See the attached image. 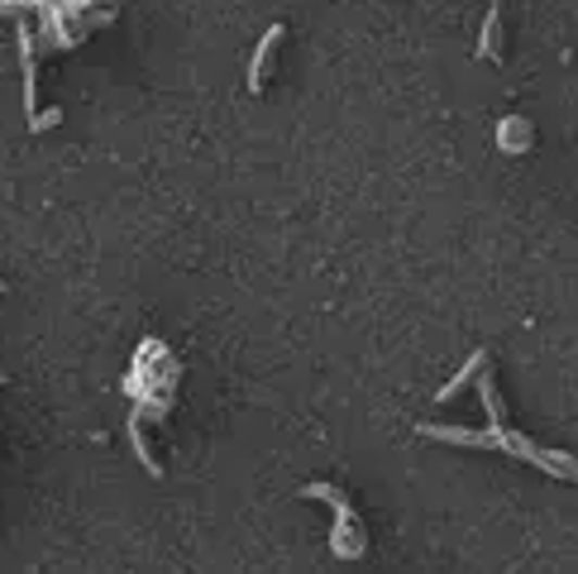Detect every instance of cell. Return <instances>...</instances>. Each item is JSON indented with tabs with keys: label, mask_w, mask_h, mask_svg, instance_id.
<instances>
[{
	"label": "cell",
	"mask_w": 578,
	"mask_h": 574,
	"mask_svg": "<svg viewBox=\"0 0 578 574\" xmlns=\"http://www.w3.org/2000/svg\"><path fill=\"white\" fill-rule=\"evenodd\" d=\"M58 120H63V111H48V115H34L29 125H34V129H43V125H58Z\"/></svg>",
	"instance_id": "cell-6"
},
{
	"label": "cell",
	"mask_w": 578,
	"mask_h": 574,
	"mask_svg": "<svg viewBox=\"0 0 578 574\" xmlns=\"http://www.w3.org/2000/svg\"><path fill=\"white\" fill-rule=\"evenodd\" d=\"M20 67H24V111L34 115V101H39V77H34V39H29V29H20Z\"/></svg>",
	"instance_id": "cell-3"
},
{
	"label": "cell",
	"mask_w": 578,
	"mask_h": 574,
	"mask_svg": "<svg viewBox=\"0 0 578 574\" xmlns=\"http://www.w3.org/2000/svg\"><path fill=\"white\" fill-rule=\"evenodd\" d=\"M282 43V24H273L268 34H263V43H259V53H254V63H249V91H263V77H268V63H273V48Z\"/></svg>",
	"instance_id": "cell-2"
},
{
	"label": "cell",
	"mask_w": 578,
	"mask_h": 574,
	"mask_svg": "<svg viewBox=\"0 0 578 574\" xmlns=\"http://www.w3.org/2000/svg\"><path fill=\"white\" fill-rule=\"evenodd\" d=\"M478 58H502V0L488 5V20H483V43H478Z\"/></svg>",
	"instance_id": "cell-4"
},
{
	"label": "cell",
	"mask_w": 578,
	"mask_h": 574,
	"mask_svg": "<svg viewBox=\"0 0 578 574\" xmlns=\"http://www.w3.org/2000/svg\"><path fill=\"white\" fill-rule=\"evenodd\" d=\"M420 436H430V440H454V446H483V450H498V430H454V426H420Z\"/></svg>",
	"instance_id": "cell-1"
},
{
	"label": "cell",
	"mask_w": 578,
	"mask_h": 574,
	"mask_svg": "<svg viewBox=\"0 0 578 574\" xmlns=\"http://www.w3.org/2000/svg\"><path fill=\"white\" fill-rule=\"evenodd\" d=\"M483 364H488V350H478V354H474V359H468V364L460 369V374H454V378H450V383H444V388L436 392V398H440V402H450V398L464 388L468 378H478V374H483Z\"/></svg>",
	"instance_id": "cell-5"
}]
</instances>
